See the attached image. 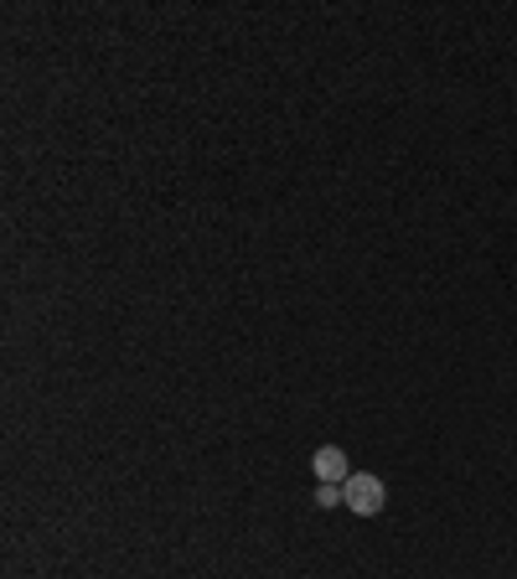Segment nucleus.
<instances>
[{
	"label": "nucleus",
	"mask_w": 517,
	"mask_h": 579,
	"mask_svg": "<svg viewBox=\"0 0 517 579\" xmlns=\"http://www.w3.org/2000/svg\"><path fill=\"white\" fill-rule=\"evenodd\" d=\"M316 502H321V507H337V502H342V487H327V481H321V492H316Z\"/></svg>",
	"instance_id": "7ed1b4c3"
},
{
	"label": "nucleus",
	"mask_w": 517,
	"mask_h": 579,
	"mask_svg": "<svg viewBox=\"0 0 517 579\" xmlns=\"http://www.w3.org/2000/svg\"><path fill=\"white\" fill-rule=\"evenodd\" d=\"M310 466H316V477L327 481V487H342V481L352 477V466H346V456H342V450H337V445H321V450H316V460H310Z\"/></svg>",
	"instance_id": "f03ea898"
},
{
	"label": "nucleus",
	"mask_w": 517,
	"mask_h": 579,
	"mask_svg": "<svg viewBox=\"0 0 517 579\" xmlns=\"http://www.w3.org/2000/svg\"><path fill=\"white\" fill-rule=\"evenodd\" d=\"M342 502L358 512V517H373V512H383L388 492H383L378 477H367V471H352V477L342 481Z\"/></svg>",
	"instance_id": "f257e3e1"
}]
</instances>
